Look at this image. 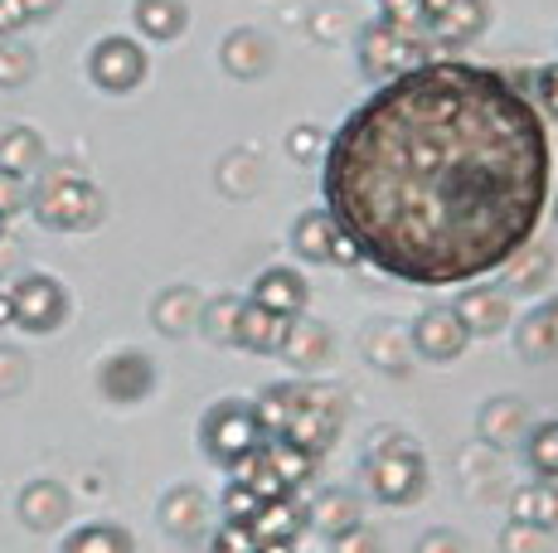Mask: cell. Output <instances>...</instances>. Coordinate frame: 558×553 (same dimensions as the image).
<instances>
[{"label":"cell","instance_id":"obj_21","mask_svg":"<svg viewBox=\"0 0 558 553\" xmlns=\"http://www.w3.org/2000/svg\"><path fill=\"white\" fill-rule=\"evenodd\" d=\"M282 335H287L282 316H272L257 302H243L239 325H233V345L248 349V355H277V349H282Z\"/></svg>","mask_w":558,"mask_h":553},{"label":"cell","instance_id":"obj_31","mask_svg":"<svg viewBox=\"0 0 558 553\" xmlns=\"http://www.w3.org/2000/svg\"><path fill=\"white\" fill-rule=\"evenodd\" d=\"M524 456H530L539 481H558V418L534 422V428L524 432Z\"/></svg>","mask_w":558,"mask_h":553},{"label":"cell","instance_id":"obj_23","mask_svg":"<svg viewBox=\"0 0 558 553\" xmlns=\"http://www.w3.org/2000/svg\"><path fill=\"white\" fill-rule=\"evenodd\" d=\"M132 20H136V29H142L151 45H170V39L185 35L190 5H185V0H136Z\"/></svg>","mask_w":558,"mask_h":553},{"label":"cell","instance_id":"obj_9","mask_svg":"<svg viewBox=\"0 0 558 553\" xmlns=\"http://www.w3.org/2000/svg\"><path fill=\"white\" fill-rule=\"evenodd\" d=\"M408 340H413V349L427 359V365H457V359L466 355V345H471L466 325L457 321L452 306H427V311H417Z\"/></svg>","mask_w":558,"mask_h":553},{"label":"cell","instance_id":"obj_17","mask_svg":"<svg viewBox=\"0 0 558 553\" xmlns=\"http://www.w3.org/2000/svg\"><path fill=\"white\" fill-rule=\"evenodd\" d=\"M15 509H20V525L25 529L49 534V529H59L63 519H69V491H63L59 481H29L25 491H20Z\"/></svg>","mask_w":558,"mask_h":553},{"label":"cell","instance_id":"obj_39","mask_svg":"<svg viewBox=\"0 0 558 553\" xmlns=\"http://www.w3.org/2000/svg\"><path fill=\"white\" fill-rule=\"evenodd\" d=\"M25 205H29V185H25V175H15V170L0 165V219L20 214Z\"/></svg>","mask_w":558,"mask_h":553},{"label":"cell","instance_id":"obj_33","mask_svg":"<svg viewBox=\"0 0 558 553\" xmlns=\"http://www.w3.org/2000/svg\"><path fill=\"white\" fill-rule=\"evenodd\" d=\"M29 78H35V54L25 45L0 39V88H25Z\"/></svg>","mask_w":558,"mask_h":553},{"label":"cell","instance_id":"obj_47","mask_svg":"<svg viewBox=\"0 0 558 553\" xmlns=\"http://www.w3.org/2000/svg\"><path fill=\"white\" fill-rule=\"evenodd\" d=\"M15 321V311H10V292H0V325Z\"/></svg>","mask_w":558,"mask_h":553},{"label":"cell","instance_id":"obj_7","mask_svg":"<svg viewBox=\"0 0 558 553\" xmlns=\"http://www.w3.org/2000/svg\"><path fill=\"white\" fill-rule=\"evenodd\" d=\"M10 311H15V325L29 335H49L69 321V292H63L53 276L29 272L10 286Z\"/></svg>","mask_w":558,"mask_h":553},{"label":"cell","instance_id":"obj_11","mask_svg":"<svg viewBox=\"0 0 558 553\" xmlns=\"http://www.w3.org/2000/svg\"><path fill=\"white\" fill-rule=\"evenodd\" d=\"M277 355H282L296 374H320V369L336 359V335H330V325L311 321V316H292Z\"/></svg>","mask_w":558,"mask_h":553},{"label":"cell","instance_id":"obj_38","mask_svg":"<svg viewBox=\"0 0 558 553\" xmlns=\"http://www.w3.org/2000/svg\"><path fill=\"white\" fill-rule=\"evenodd\" d=\"M549 268L554 258L544 248H534V262H520L510 276V292H544V282H549Z\"/></svg>","mask_w":558,"mask_h":553},{"label":"cell","instance_id":"obj_26","mask_svg":"<svg viewBox=\"0 0 558 553\" xmlns=\"http://www.w3.org/2000/svg\"><path fill=\"white\" fill-rule=\"evenodd\" d=\"M486 20H490L486 0H461L452 15H442L427 29V39H433V45H471V39L486 35Z\"/></svg>","mask_w":558,"mask_h":553},{"label":"cell","instance_id":"obj_40","mask_svg":"<svg viewBox=\"0 0 558 553\" xmlns=\"http://www.w3.org/2000/svg\"><path fill=\"white\" fill-rule=\"evenodd\" d=\"M25 379H29L25 355L0 345V398H5V393H20V389H25Z\"/></svg>","mask_w":558,"mask_h":553},{"label":"cell","instance_id":"obj_28","mask_svg":"<svg viewBox=\"0 0 558 553\" xmlns=\"http://www.w3.org/2000/svg\"><path fill=\"white\" fill-rule=\"evenodd\" d=\"M45 142H39L35 126H10L0 136V165L15 170V175H29V170H45Z\"/></svg>","mask_w":558,"mask_h":553},{"label":"cell","instance_id":"obj_43","mask_svg":"<svg viewBox=\"0 0 558 553\" xmlns=\"http://www.w3.org/2000/svg\"><path fill=\"white\" fill-rule=\"evenodd\" d=\"M320 146H326V136H320L316 126H302V132H292V136H287V151H292L296 161H311V156H316Z\"/></svg>","mask_w":558,"mask_h":553},{"label":"cell","instance_id":"obj_18","mask_svg":"<svg viewBox=\"0 0 558 553\" xmlns=\"http://www.w3.org/2000/svg\"><path fill=\"white\" fill-rule=\"evenodd\" d=\"M160 525L175 539H199L209 529V495L199 486H175L160 500Z\"/></svg>","mask_w":558,"mask_h":553},{"label":"cell","instance_id":"obj_5","mask_svg":"<svg viewBox=\"0 0 558 553\" xmlns=\"http://www.w3.org/2000/svg\"><path fill=\"white\" fill-rule=\"evenodd\" d=\"M340 428H345V393L330 389V384H306L302 393V408L292 413V422H287L277 438L302 446L306 456H326V446H336Z\"/></svg>","mask_w":558,"mask_h":553},{"label":"cell","instance_id":"obj_15","mask_svg":"<svg viewBox=\"0 0 558 553\" xmlns=\"http://www.w3.org/2000/svg\"><path fill=\"white\" fill-rule=\"evenodd\" d=\"M248 302L267 306V311L282 316V321H292V316H306L311 286H306V276L292 272V268H267V272L253 282V296H248Z\"/></svg>","mask_w":558,"mask_h":553},{"label":"cell","instance_id":"obj_16","mask_svg":"<svg viewBox=\"0 0 558 553\" xmlns=\"http://www.w3.org/2000/svg\"><path fill=\"white\" fill-rule=\"evenodd\" d=\"M530 428H534L530 403L514 398V393H500V398L481 403V413H476V432H481V442L510 446V442H520Z\"/></svg>","mask_w":558,"mask_h":553},{"label":"cell","instance_id":"obj_13","mask_svg":"<svg viewBox=\"0 0 558 553\" xmlns=\"http://www.w3.org/2000/svg\"><path fill=\"white\" fill-rule=\"evenodd\" d=\"M457 321L466 325V335H500L510 325V296L496 292V286H461V296L452 302Z\"/></svg>","mask_w":558,"mask_h":553},{"label":"cell","instance_id":"obj_41","mask_svg":"<svg viewBox=\"0 0 558 553\" xmlns=\"http://www.w3.org/2000/svg\"><path fill=\"white\" fill-rule=\"evenodd\" d=\"M336 553H384V544H379V534H374V529L360 519L355 529L336 534Z\"/></svg>","mask_w":558,"mask_h":553},{"label":"cell","instance_id":"obj_1","mask_svg":"<svg viewBox=\"0 0 558 553\" xmlns=\"http://www.w3.org/2000/svg\"><path fill=\"white\" fill-rule=\"evenodd\" d=\"M549 122L524 83L427 59L379 83L320 156V195L360 262L403 286L506 272L549 209Z\"/></svg>","mask_w":558,"mask_h":553},{"label":"cell","instance_id":"obj_34","mask_svg":"<svg viewBox=\"0 0 558 553\" xmlns=\"http://www.w3.org/2000/svg\"><path fill=\"white\" fill-rule=\"evenodd\" d=\"M500 553H549V529H534L524 519H510L500 529Z\"/></svg>","mask_w":558,"mask_h":553},{"label":"cell","instance_id":"obj_14","mask_svg":"<svg viewBox=\"0 0 558 553\" xmlns=\"http://www.w3.org/2000/svg\"><path fill=\"white\" fill-rule=\"evenodd\" d=\"M253 529V544L267 549V544H287L292 549L296 539H302L306 529V505L296 495H282V500H267V505H257V515L248 519Z\"/></svg>","mask_w":558,"mask_h":553},{"label":"cell","instance_id":"obj_10","mask_svg":"<svg viewBox=\"0 0 558 553\" xmlns=\"http://www.w3.org/2000/svg\"><path fill=\"white\" fill-rule=\"evenodd\" d=\"M98 389L112 403H142V398H151V389H156V365L142 349H117V355L102 359Z\"/></svg>","mask_w":558,"mask_h":553},{"label":"cell","instance_id":"obj_48","mask_svg":"<svg viewBox=\"0 0 558 553\" xmlns=\"http://www.w3.org/2000/svg\"><path fill=\"white\" fill-rule=\"evenodd\" d=\"M0 238H5V219H0Z\"/></svg>","mask_w":558,"mask_h":553},{"label":"cell","instance_id":"obj_24","mask_svg":"<svg viewBox=\"0 0 558 553\" xmlns=\"http://www.w3.org/2000/svg\"><path fill=\"white\" fill-rule=\"evenodd\" d=\"M302 393H306V384H267L263 393L253 398V418H257V428H263V438H277V432L292 422V413L302 408Z\"/></svg>","mask_w":558,"mask_h":553},{"label":"cell","instance_id":"obj_30","mask_svg":"<svg viewBox=\"0 0 558 553\" xmlns=\"http://www.w3.org/2000/svg\"><path fill=\"white\" fill-rule=\"evenodd\" d=\"M59 553H136V539L122 525H83L63 539Z\"/></svg>","mask_w":558,"mask_h":553},{"label":"cell","instance_id":"obj_4","mask_svg":"<svg viewBox=\"0 0 558 553\" xmlns=\"http://www.w3.org/2000/svg\"><path fill=\"white\" fill-rule=\"evenodd\" d=\"M257 442H263V428H257L248 398H219V403H209V408H204L199 446H204V456H209V462L223 466V471H229V466H239Z\"/></svg>","mask_w":558,"mask_h":553},{"label":"cell","instance_id":"obj_37","mask_svg":"<svg viewBox=\"0 0 558 553\" xmlns=\"http://www.w3.org/2000/svg\"><path fill=\"white\" fill-rule=\"evenodd\" d=\"M253 529L233 525V519H219V529L209 534V553H253Z\"/></svg>","mask_w":558,"mask_h":553},{"label":"cell","instance_id":"obj_3","mask_svg":"<svg viewBox=\"0 0 558 553\" xmlns=\"http://www.w3.org/2000/svg\"><path fill=\"white\" fill-rule=\"evenodd\" d=\"M29 209L45 229H59V233H83L102 219V195L98 185L78 175V165H49L39 189L29 195Z\"/></svg>","mask_w":558,"mask_h":553},{"label":"cell","instance_id":"obj_20","mask_svg":"<svg viewBox=\"0 0 558 553\" xmlns=\"http://www.w3.org/2000/svg\"><path fill=\"white\" fill-rule=\"evenodd\" d=\"M219 59H223V69H229L233 78L248 83V78H257V73L272 69V39L243 25V29H233V35L219 45Z\"/></svg>","mask_w":558,"mask_h":553},{"label":"cell","instance_id":"obj_49","mask_svg":"<svg viewBox=\"0 0 558 553\" xmlns=\"http://www.w3.org/2000/svg\"><path fill=\"white\" fill-rule=\"evenodd\" d=\"M554 223H558V199H554Z\"/></svg>","mask_w":558,"mask_h":553},{"label":"cell","instance_id":"obj_50","mask_svg":"<svg viewBox=\"0 0 558 553\" xmlns=\"http://www.w3.org/2000/svg\"><path fill=\"white\" fill-rule=\"evenodd\" d=\"M253 553H263V549H253Z\"/></svg>","mask_w":558,"mask_h":553},{"label":"cell","instance_id":"obj_27","mask_svg":"<svg viewBox=\"0 0 558 553\" xmlns=\"http://www.w3.org/2000/svg\"><path fill=\"white\" fill-rule=\"evenodd\" d=\"M364 355H369V365L389 369V374H403L408 359H413V340H408L403 325L379 321V325H369V331H364Z\"/></svg>","mask_w":558,"mask_h":553},{"label":"cell","instance_id":"obj_6","mask_svg":"<svg viewBox=\"0 0 558 553\" xmlns=\"http://www.w3.org/2000/svg\"><path fill=\"white\" fill-rule=\"evenodd\" d=\"M427 59H433V45L408 35L399 25H389L384 15L360 29V69H364V78H374V83L399 78V73L417 69V63H427Z\"/></svg>","mask_w":558,"mask_h":553},{"label":"cell","instance_id":"obj_36","mask_svg":"<svg viewBox=\"0 0 558 553\" xmlns=\"http://www.w3.org/2000/svg\"><path fill=\"white\" fill-rule=\"evenodd\" d=\"M257 505H263V500H257L248 486H239V481H229V486H223V495H219L223 519H233V525H248V519L257 515Z\"/></svg>","mask_w":558,"mask_h":553},{"label":"cell","instance_id":"obj_29","mask_svg":"<svg viewBox=\"0 0 558 553\" xmlns=\"http://www.w3.org/2000/svg\"><path fill=\"white\" fill-rule=\"evenodd\" d=\"M510 509H514L510 519H524V525H534V529H554L558 525V481H539V486L514 491Z\"/></svg>","mask_w":558,"mask_h":553},{"label":"cell","instance_id":"obj_8","mask_svg":"<svg viewBox=\"0 0 558 553\" xmlns=\"http://www.w3.org/2000/svg\"><path fill=\"white\" fill-rule=\"evenodd\" d=\"M146 49L136 45V39H126V35H107L93 45V54H88V78L98 83L102 93H132V88H142L146 83Z\"/></svg>","mask_w":558,"mask_h":553},{"label":"cell","instance_id":"obj_32","mask_svg":"<svg viewBox=\"0 0 558 553\" xmlns=\"http://www.w3.org/2000/svg\"><path fill=\"white\" fill-rule=\"evenodd\" d=\"M239 311H243V296H214V302H204V311H199V331L209 335L214 345H233Z\"/></svg>","mask_w":558,"mask_h":553},{"label":"cell","instance_id":"obj_42","mask_svg":"<svg viewBox=\"0 0 558 553\" xmlns=\"http://www.w3.org/2000/svg\"><path fill=\"white\" fill-rule=\"evenodd\" d=\"M417 553H466V544H461V534H452V529H427L417 539Z\"/></svg>","mask_w":558,"mask_h":553},{"label":"cell","instance_id":"obj_46","mask_svg":"<svg viewBox=\"0 0 558 553\" xmlns=\"http://www.w3.org/2000/svg\"><path fill=\"white\" fill-rule=\"evenodd\" d=\"M20 5H25L29 20H45V15H53V10L63 5V0H20Z\"/></svg>","mask_w":558,"mask_h":553},{"label":"cell","instance_id":"obj_45","mask_svg":"<svg viewBox=\"0 0 558 553\" xmlns=\"http://www.w3.org/2000/svg\"><path fill=\"white\" fill-rule=\"evenodd\" d=\"M461 0H417V10H423V29H433L442 15H452Z\"/></svg>","mask_w":558,"mask_h":553},{"label":"cell","instance_id":"obj_44","mask_svg":"<svg viewBox=\"0 0 558 553\" xmlns=\"http://www.w3.org/2000/svg\"><path fill=\"white\" fill-rule=\"evenodd\" d=\"M25 25H29L25 5H20V0H0V39H10L15 29H25Z\"/></svg>","mask_w":558,"mask_h":553},{"label":"cell","instance_id":"obj_25","mask_svg":"<svg viewBox=\"0 0 558 553\" xmlns=\"http://www.w3.org/2000/svg\"><path fill=\"white\" fill-rule=\"evenodd\" d=\"M360 500L350 495V491H320L316 500L306 505V525H316L320 534H345V529H355L360 525Z\"/></svg>","mask_w":558,"mask_h":553},{"label":"cell","instance_id":"obj_35","mask_svg":"<svg viewBox=\"0 0 558 553\" xmlns=\"http://www.w3.org/2000/svg\"><path fill=\"white\" fill-rule=\"evenodd\" d=\"M524 93H530V102L539 108L544 122H558V63H544V69L530 78V88H524Z\"/></svg>","mask_w":558,"mask_h":553},{"label":"cell","instance_id":"obj_19","mask_svg":"<svg viewBox=\"0 0 558 553\" xmlns=\"http://www.w3.org/2000/svg\"><path fill=\"white\" fill-rule=\"evenodd\" d=\"M199 311H204V296L195 286H166V292L151 302V325L160 335L180 340V335L199 331Z\"/></svg>","mask_w":558,"mask_h":553},{"label":"cell","instance_id":"obj_2","mask_svg":"<svg viewBox=\"0 0 558 553\" xmlns=\"http://www.w3.org/2000/svg\"><path fill=\"white\" fill-rule=\"evenodd\" d=\"M364 471H369V491L379 495L384 505H413V500L427 491L423 446L413 438H403V432H393V428H384V438L369 442Z\"/></svg>","mask_w":558,"mask_h":553},{"label":"cell","instance_id":"obj_22","mask_svg":"<svg viewBox=\"0 0 558 553\" xmlns=\"http://www.w3.org/2000/svg\"><path fill=\"white\" fill-rule=\"evenodd\" d=\"M514 345H520V355L534 359V365L558 359V296L539 302L530 316H524L520 331H514Z\"/></svg>","mask_w":558,"mask_h":553},{"label":"cell","instance_id":"obj_12","mask_svg":"<svg viewBox=\"0 0 558 553\" xmlns=\"http://www.w3.org/2000/svg\"><path fill=\"white\" fill-rule=\"evenodd\" d=\"M292 248H296V258H306V262H360L326 209H306V214L292 223Z\"/></svg>","mask_w":558,"mask_h":553}]
</instances>
